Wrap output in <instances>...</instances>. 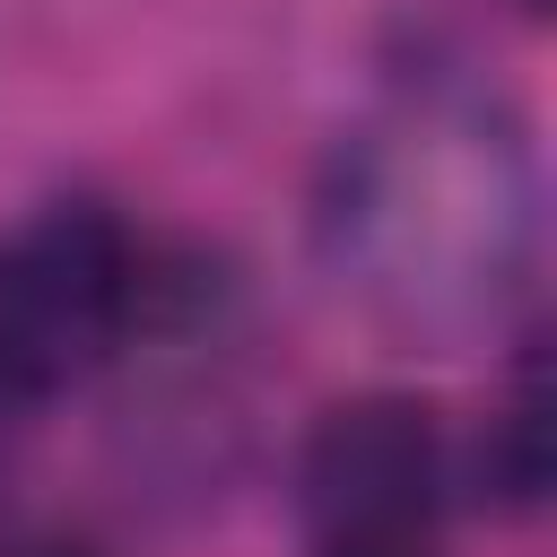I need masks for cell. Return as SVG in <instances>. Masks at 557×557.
<instances>
[{"label":"cell","instance_id":"obj_4","mask_svg":"<svg viewBox=\"0 0 557 557\" xmlns=\"http://www.w3.org/2000/svg\"><path fill=\"white\" fill-rule=\"evenodd\" d=\"M548 374H540V339H522V366H513V400L487 418L479 453H470V496L496 505V513H540L548 505Z\"/></svg>","mask_w":557,"mask_h":557},{"label":"cell","instance_id":"obj_5","mask_svg":"<svg viewBox=\"0 0 557 557\" xmlns=\"http://www.w3.org/2000/svg\"><path fill=\"white\" fill-rule=\"evenodd\" d=\"M313 557H435L426 531H357V540H313Z\"/></svg>","mask_w":557,"mask_h":557},{"label":"cell","instance_id":"obj_3","mask_svg":"<svg viewBox=\"0 0 557 557\" xmlns=\"http://www.w3.org/2000/svg\"><path fill=\"white\" fill-rule=\"evenodd\" d=\"M453 496V444L418 392H348L296 444V505L313 540L435 531Z\"/></svg>","mask_w":557,"mask_h":557},{"label":"cell","instance_id":"obj_6","mask_svg":"<svg viewBox=\"0 0 557 557\" xmlns=\"http://www.w3.org/2000/svg\"><path fill=\"white\" fill-rule=\"evenodd\" d=\"M0 557H96V548L70 531H17V540H0Z\"/></svg>","mask_w":557,"mask_h":557},{"label":"cell","instance_id":"obj_2","mask_svg":"<svg viewBox=\"0 0 557 557\" xmlns=\"http://www.w3.org/2000/svg\"><path fill=\"white\" fill-rule=\"evenodd\" d=\"M148 322V244L104 200H44L0 235V453Z\"/></svg>","mask_w":557,"mask_h":557},{"label":"cell","instance_id":"obj_7","mask_svg":"<svg viewBox=\"0 0 557 557\" xmlns=\"http://www.w3.org/2000/svg\"><path fill=\"white\" fill-rule=\"evenodd\" d=\"M522 9H531V17H540V9H548V0H522Z\"/></svg>","mask_w":557,"mask_h":557},{"label":"cell","instance_id":"obj_1","mask_svg":"<svg viewBox=\"0 0 557 557\" xmlns=\"http://www.w3.org/2000/svg\"><path fill=\"white\" fill-rule=\"evenodd\" d=\"M313 244L400 339L461 348L496 331L540 252V165L522 113L461 78L400 87L374 122L339 131L313 191Z\"/></svg>","mask_w":557,"mask_h":557}]
</instances>
